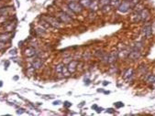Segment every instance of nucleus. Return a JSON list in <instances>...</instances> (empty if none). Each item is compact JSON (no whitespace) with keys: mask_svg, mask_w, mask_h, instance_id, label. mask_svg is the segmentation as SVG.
Segmentation results:
<instances>
[{"mask_svg":"<svg viewBox=\"0 0 155 116\" xmlns=\"http://www.w3.org/2000/svg\"><path fill=\"white\" fill-rule=\"evenodd\" d=\"M68 6V8L72 12L75 13V14H80L83 12V9H84V7L79 3V2H76V1H71V2H68L67 4Z\"/></svg>","mask_w":155,"mask_h":116,"instance_id":"f257e3e1","label":"nucleus"},{"mask_svg":"<svg viewBox=\"0 0 155 116\" xmlns=\"http://www.w3.org/2000/svg\"><path fill=\"white\" fill-rule=\"evenodd\" d=\"M130 7H131L130 1H129V0H124L122 3H120V5L118 6V10L119 11L120 13H127L128 11L129 10Z\"/></svg>","mask_w":155,"mask_h":116,"instance_id":"f03ea898","label":"nucleus"},{"mask_svg":"<svg viewBox=\"0 0 155 116\" xmlns=\"http://www.w3.org/2000/svg\"><path fill=\"white\" fill-rule=\"evenodd\" d=\"M142 33L147 39H151V37L152 35V27L150 23H147L144 25L143 28H142Z\"/></svg>","mask_w":155,"mask_h":116,"instance_id":"7ed1b4c3","label":"nucleus"},{"mask_svg":"<svg viewBox=\"0 0 155 116\" xmlns=\"http://www.w3.org/2000/svg\"><path fill=\"white\" fill-rule=\"evenodd\" d=\"M77 65H78L77 60H71V61L68 63V66H67V69H68L69 72H70V73L75 72L76 70H77Z\"/></svg>","mask_w":155,"mask_h":116,"instance_id":"20e7f679","label":"nucleus"},{"mask_svg":"<svg viewBox=\"0 0 155 116\" xmlns=\"http://www.w3.org/2000/svg\"><path fill=\"white\" fill-rule=\"evenodd\" d=\"M59 18H60L61 22H63V23H70V22H72L71 16H69L68 14L64 13V12H61L59 14Z\"/></svg>","mask_w":155,"mask_h":116,"instance_id":"39448f33","label":"nucleus"},{"mask_svg":"<svg viewBox=\"0 0 155 116\" xmlns=\"http://www.w3.org/2000/svg\"><path fill=\"white\" fill-rule=\"evenodd\" d=\"M140 55H141L140 50H132V49H131L130 53H129V56H128V57H129L130 60H138V59L140 57Z\"/></svg>","mask_w":155,"mask_h":116,"instance_id":"423d86ee","label":"nucleus"},{"mask_svg":"<svg viewBox=\"0 0 155 116\" xmlns=\"http://www.w3.org/2000/svg\"><path fill=\"white\" fill-rule=\"evenodd\" d=\"M118 58V53L117 51H112L111 53L108 54V60H107V63L111 64V63H114L117 59Z\"/></svg>","mask_w":155,"mask_h":116,"instance_id":"0eeeda50","label":"nucleus"},{"mask_svg":"<svg viewBox=\"0 0 155 116\" xmlns=\"http://www.w3.org/2000/svg\"><path fill=\"white\" fill-rule=\"evenodd\" d=\"M140 19L141 20H147L150 17V12L147 10V9H142V10L140 12Z\"/></svg>","mask_w":155,"mask_h":116,"instance_id":"6e6552de","label":"nucleus"},{"mask_svg":"<svg viewBox=\"0 0 155 116\" xmlns=\"http://www.w3.org/2000/svg\"><path fill=\"white\" fill-rule=\"evenodd\" d=\"M142 49V43L141 42H137L135 43L131 47V49L132 50H140Z\"/></svg>","mask_w":155,"mask_h":116,"instance_id":"1a4fd4ad","label":"nucleus"},{"mask_svg":"<svg viewBox=\"0 0 155 116\" xmlns=\"http://www.w3.org/2000/svg\"><path fill=\"white\" fill-rule=\"evenodd\" d=\"M91 2L92 0H80L79 3L84 7H89L90 5H91Z\"/></svg>","mask_w":155,"mask_h":116,"instance_id":"9d476101","label":"nucleus"},{"mask_svg":"<svg viewBox=\"0 0 155 116\" xmlns=\"http://www.w3.org/2000/svg\"><path fill=\"white\" fill-rule=\"evenodd\" d=\"M41 64H42V62H41V60L40 59L36 60L33 62V64H32L33 69H39L40 67H41Z\"/></svg>","mask_w":155,"mask_h":116,"instance_id":"9b49d317","label":"nucleus"},{"mask_svg":"<svg viewBox=\"0 0 155 116\" xmlns=\"http://www.w3.org/2000/svg\"><path fill=\"white\" fill-rule=\"evenodd\" d=\"M133 74V70L132 69H129V70H127V71L124 73V79H129V77H131Z\"/></svg>","mask_w":155,"mask_h":116,"instance_id":"f8f14e48","label":"nucleus"},{"mask_svg":"<svg viewBox=\"0 0 155 116\" xmlns=\"http://www.w3.org/2000/svg\"><path fill=\"white\" fill-rule=\"evenodd\" d=\"M109 5L114 7H118V6L120 5V0H110Z\"/></svg>","mask_w":155,"mask_h":116,"instance_id":"ddd939ff","label":"nucleus"},{"mask_svg":"<svg viewBox=\"0 0 155 116\" xmlns=\"http://www.w3.org/2000/svg\"><path fill=\"white\" fill-rule=\"evenodd\" d=\"M34 54H35V50H34L33 49L30 48V49H26V55L28 57H31V56H33Z\"/></svg>","mask_w":155,"mask_h":116,"instance_id":"4468645a","label":"nucleus"},{"mask_svg":"<svg viewBox=\"0 0 155 116\" xmlns=\"http://www.w3.org/2000/svg\"><path fill=\"white\" fill-rule=\"evenodd\" d=\"M147 82L148 83H154L155 82V75H150L147 79Z\"/></svg>","mask_w":155,"mask_h":116,"instance_id":"2eb2a0df","label":"nucleus"},{"mask_svg":"<svg viewBox=\"0 0 155 116\" xmlns=\"http://www.w3.org/2000/svg\"><path fill=\"white\" fill-rule=\"evenodd\" d=\"M63 66H64V64H63V63H61V64H59V65H57V66H56V71H57L58 73H62Z\"/></svg>","mask_w":155,"mask_h":116,"instance_id":"dca6fc26","label":"nucleus"},{"mask_svg":"<svg viewBox=\"0 0 155 116\" xmlns=\"http://www.w3.org/2000/svg\"><path fill=\"white\" fill-rule=\"evenodd\" d=\"M109 3H110V0H100L99 6H101V7L107 6V5H109Z\"/></svg>","mask_w":155,"mask_h":116,"instance_id":"f3484780","label":"nucleus"},{"mask_svg":"<svg viewBox=\"0 0 155 116\" xmlns=\"http://www.w3.org/2000/svg\"><path fill=\"white\" fill-rule=\"evenodd\" d=\"M122 53H118V57H122V58H126V57H128L129 56V53L127 50H123L121 51Z\"/></svg>","mask_w":155,"mask_h":116,"instance_id":"a211bd4d","label":"nucleus"},{"mask_svg":"<svg viewBox=\"0 0 155 116\" xmlns=\"http://www.w3.org/2000/svg\"><path fill=\"white\" fill-rule=\"evenodd\" d=\"M114 104H115V107H116V108H118V109H119V108H121V107H124V103H123V102H115Z\"/></svg>","mask_w":155,"mask_h":116,"instance_id":"6ab92c4d","label":"nucleus"},{"mask_svg":"<svg viewBox=\"0 0 155 116\" xmlns=\"http://www.w3.org/2000/svg\"><path fill=\"white\" fill-rule=\"evenodd\" d=\"M63 106H64V107H65V108H69V107H71V106H72V103H71V102H63Z\"/></svg>","mask_w":155,"mask_h":116,"instance_id":"aec40b11","label":"nucleus"},{"mask_svg":"<svg viewBox=\"0 0 155 116\" xmlns=\"http://www.w3.org/2000/svg\"><path fill=\"white\" fill-rule=\"evenodd\" d=\"M91 83V81H90V80L89 79H86V80H85V85H89Z\"/></svg>","mask_w":155,"mask_h":116,"instance_id":"412c9836","label":"nucleus"},{"mask_svg":"<svg viewBox=\"0 0 155 116\" xmlns=\"http://www.w3.org/2000/svg\"><path fill=\"white\" fill-rule=\"evenodd\" d=\"M107 112H110V113H113V112H115V111H114V109H111V108H109V109H107Z\"/></svg>","mask_w":155,"mask_h":116,"instance_id":"4be33fe9","label":"nucleus"},{"mask_svg":"<svg viewBox=\"0 0 155 116\" xmlns=\"http://www.w3.org/2000/svg\"><path fill=\"white\" fill-rule=\"evenodd\" d=\"M60 103H61L60 101H55V102H53V104H54V105H59Z\"/></svg>","mask_w":155,"mask_h":116,"instance_id":"5701e85b","label":"nucleus"},{"mask_svg":"<svg viewBox=\"0 0 155 116\" xmlns=\"http://www.w3.org/2000/svg\"><path fill=\"white\" fill-rule=\"evenodd\" d=\"M102 111H103V108H98V107H97V109H96V112H97L98 113H99V112H101Z\"/></svg>","mask_w":155,"mask_h":116,"instance_id":"b1692460","label":"nucleus"},{"mask_svg":"<svg viewBox=\"0 0 155 116\" xmlns=\"http://www.w3.org/2000/svg\"><path fill=\"white\" fill-rule=\"evenodd\" d=\"M92 108H93V109H95V110H96V109H97V105H96V104H95V105L92 106Z\"/></svg>","mask_w":155,"mask_h":116,"instance_id":"393cba45","label":"nucleus"},{"mask_svg":"<svg viewBox=\"0 0 155 116\" xmlns=\"http://www.w3.org/2000/svg\"><path fill=\"white\" fill-rule=\"evenodd\" d=\"M107 84H109V82H107V81H105V82H103V85L104 86H107Z\"/></svg>","mask_w":155,"mask_h":116,"instance_id":"a878e982","label":"nucleus"},{"mask_svg":"<svg viewBox=\"0 0 155 116\" xmlns=\"http://www.w3.org/2000/svg\"><path fill=\"white\" fill-rule=\"evenodd\" d=\"M2 84H3V82H2V81H0V87H1V86H2Z\"/></svg>","mask_w":155,"mask_h":116,"instance_id":"bb28decb","label":"nucleus"}]
</instances>
